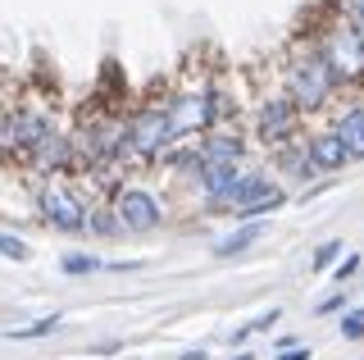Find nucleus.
<instances>
[{
    "mask_svg": "<svg viewBox=\"0 0 364 360\" xmlns=\"http://www.w3.org/2000/svg\"><path fill=\"white\" fill-rule=\"evenodd\" d=\"M287 87H291L296 110H318L328 96H333V87H337V69L328 64V55H305V60L291 64Z\"/></svg>",
    "mask_w": 364,
    "mask_h": 360,
    "instance_id": "1",
    "label": "nucleus"
},
{
    "mask_svg": "<svg viewBox=\"0 0 364 360\" xmlns=\"http://www.w3.org/2000/svg\"><path fill=\"white\" fill-rule=\"evenodd\" d=\"M323 55H328V64L337 69V78H346V83H360V78H364V32L355 23L328 32Z\"/></svg>",
    "mask_w": 364,
    "mask_h": 360,
    "instance_id": "2",
    "label": "nucleus"
},
{
    "mask_svg": "<svg viewBox=\"0 0 364 360\" xmlns=\"http://www.w3.org/2000/svg\"><path fill=\"white\" fill-rule=\"evenodd\" d=\"M37 206H41V219L50 223V228H60V233L91 228V215L82 210V201H77L73 192H64V187H41Z\"/></svg>",
    "mask_w": 364,
    "mask_h": 360,
    "instance_id": "3",
    "label": "nucleus"
},
{
    "mask_svg": "<svg viewBox=\"0 0 364 360\" xmlns=\"http://www.w3.org/2000/svg\"><path fill=\"white\" fill-rule=\"evenodd\" d=\"M132 137V155H159L168 142H173V128H168V110H141L128 123Z\"/></svg>",
    "mask_w": 364,
    "mask_h": 360,
    "instance_id": "4",
    "label": "nucleus"
},
{
    "mask_svg": "<svg viewBox=\"0 0 364 360\" xmlns=\"http://www.w3.org/2000/svg\"><path fill=\"white\" fill-rule=\"evenodd\" d=\"M114 215H119L123 223V233H151L159 219V206H155V196L151 192H141V187H128V192H119L114 196Z\"/></svg>",
    "mask_w": 364,
    "mask_h": 360,
    "instance_id": "5",
    "label": "nucleus"
},
{
    "mask_svg": "<svg viewBox=\"0 0 364 360\" xmlns=\"http://www.w3.org/2000/svg\"><path fill=\"white\" fill-rule=\"evenodd\" d=\"M210 119H214V96H187V100H178V105H168V128H173V137L210 128Z\"/></svg>",
    "mask_w": 364,
    "mask_h": 360,
    "instance_id": "6",
    "label": "nucleus"
},
{
    "mask_svg": "<svg viewBox=\"0 0 364 360\" xmlns=\"http://www.w3.org/2000/svg\"><path fill=\"white\" fill-rule=\"evenodd\" d=\"M291 128H296V100H269V105L259 110V137L264 142L291 137Z\"/></svg>",
    "mask_w": 364,
    "mask_h": 360,
    "instance_id": "7",
    "label": "nucleus"
},
{
    "mask_svg": "<svg viewBox=\"0 0 364 360\" xmlns=\"http://www.w3.org/2000/svg\"><path fill=\"white\" fill-rule=\"evenodd\" d=\"M310 160H314V169L333 174V169H341L350 155H346V146H341L337 132H318V137H310Z\"/></svg>",
    "mask_w": 364,
    "mask_h": 360,
    "instance_id": "8",
    "label": "nucleus"
},
{
    "mask_svg": "<svg viewBox=\"0 0 364 360\" xmlns=\"http://www.w3.org/2000/svg\"><path fill=\"white\" fill-rule=\"evenodd\" d=\"M337 137H341V146H346V155L350 160H364V105H355V110H346V115L337 119Z\"/></svg>",
    "mask_w": 364,
    "mask_h": 360,
    "instance_id": "9",
    "label": "nucleus"
},
{
    "mask_svg": "<svg viewBox=\"0 0 364 360\" xmlns=\"http://www.w3.org/2000/svg\"><path fill=\"white\" fill-rule=\"evenodd\" d=\"M237 155H242V142H237V132H219V137L205 142V151H200L196 164H237Z\"/></svg>",
    "mask_w": 364,
    "mask_h": 360,
    "instance_id": "10",
    "label": "nucleus"
},
{
    "mask_svg": "<svg viewBox=\"0 0 364 360\" xmlns=\"http://www.w3.org/2000/svg\"><path fill=\"white\" fill-rule=\"evenodd\" d=\"M259 238H264V223H242L237 233H228V238L214 246V255H223V260H228V255H242L246 246H255Z\"/></svg>",
    "mask_w": 364,
    "mask_h": 360,
    "instance_id": "11",
    "label": "nucleus"
},
{
    "mask_svg": "<svg viewBox=\"0 0 364 360\" xmlns=\"http://www.w3.org/2000/svg\"><path fill=\"white\" fill-rule=\"evenodd\" d=\"M50 333H60V314H41V319L23 324V329H9L5 337L9 342H37V337H50Z\"/></svg>",
    "mask_w": 364,
    "mask_h": 360,
    "instance_id": "12",
    "label": "nucleus"
},
{
    "mask_svg": "<svg viewBox=\"0 0 364 360\" xmlns=\"http://www.w3.org/2000/svg\"><path fill=\"white\" fill-rule=\"evenodd\" d=\"M32 155H37V164H41V169H64V164H68V142H60V137L50 132V137H46Z\"/></svg>",
    "mask_w": 364,
    "mask_h": 360,
    "instance_id": "13",
    "label": "nucleus"
},
{
    "mask_svg": "<svg viewBox=\"0 0 364 360\" xmlns=\"http://www.w3.org/2000/svg\"><path fill=\"white\" fill-rule=\"evenodd\" d=\"M282 201H287V196H282V187H278V192H269L264 201H255V206H246V210H237V223H259V219H264V215H273V210H282Z\"/></svg>",
    "mask_w": 364,
    "mask_h": 360,
    "instance_id": "14",
    "label": "nucleus"
},
{
    "mask_svg": "<svg viewBox=\"0 0 364 360\" xmlns=\"http://www.w3.org/2000/svg\"><path fill=\"white\" fill-rule=\"evenodd\" d=\"M60 269H64V274H73V278H77V274H96V269H105V265H100L96 255H82V251H68L64 260H60Z\"/></svg>",
    "mask_w": 364,
    "mask_h": 360,
    "instance_id": "15",
    "label": "nucleus"
},
{
    "mask_svg": "<svg viewBox=\"0 0 364 360\" xmlns=\"http://www.w3.org/2000/svg\"><path fill=\"white\" fill-rule=\"evenodd\" d=\"M341 251H346V246H341L337 238L333 242H318L314 246V269H337L341 265Z\"/></svg>",
    "mask_w": 364,
    "mask_h": 360,
    "instance_id": "16",
    "label": "nucleus"
},
{
    "mask_svg": "<svg viewBox=\"0 0 364 360\" xmlns=\"http://www.w3.org/2000/svg\"><path fill=\"white\" fill-rule=\"evenodd\" d=\"M0 255H5V260H18V265H23L32 251H28V242H23V238H14V233L0 228Z\"/></svg>",
    "mask_w": 364,
    "mask_h": 360,
    "instance_id": "17",
    "label": "nucleus"
},
{
    "mask_svg": "<svg viewBox=\"0 0 364 360\" xmlns=\"http://www.w3.org/2000/svg\"><path fill=\"white\" fill-rule=\"evenodd\" d=\"M341 337H346V342H360L364 337V306L360 310H341Z\"/></svg>",
    "mask_w": 364,
    "mask_h": 360,
    "instance_id": "18",
    "label": "nucleus"
},
{
    "mask_svg": "<svg viewBox=\"0 0 364 360\" xmlns=\"http://www.w3.org/2000/svg\"><path fill=\"white\" fill-rule=\"evenodd\" d=\"M360 269H364V260H360V255H341V265L333 269V278H337V287H341V283H346V278H350V274H360Z\"/></svg>",
    "mask_w": 364,
    "mask_h": 360,
    "instance_id": "19",
    "label": "nucleus"
},
{
    "mask_svg": "<svg viewBox=\"0 0 364 360\" xmlns=\"http://www.w3.org/2000/svg\"><path fill=\"white\" fill-rule=\"evenodd\" d=\"M314 310H318V314H337V310H346V292H333V297H323Z\"/></svg>",
    "mask_w": 364,
    "mask_h": 360,
    "instance_id": "20",
    "label": "nucleus"
},
{
    "mask_svg": "<svg viewBox=\"0 0 364 360\" xmlns=\"http://www.w3.org/2000/svg\"><path fill=\"white\" fill-rule=\"evenodd\" d=\"M91 228H96V233H105V238H109V233H119L123 228V223H119V215H91Z\"/></svg>",
    "mask_w": 364,
    "mask_h": 360,
    "instance_id": "21",
    "label": "nucleus"
},
{
    "mask_svg": "<svg viewBox=\"0 0 364 360\" xmlns=\"http://www.w3.org/2000/svg\"><path fill=\"white\" fill-rule=\"evenodd\" d=\"M278 319H282V310L273 306V310H264V314H259V319L250 324V329H255V333H269V329H273V324H278Z\"/></svg>",
    "mask_w": 364,
    "mask_h": 360,
    "instance_id": "22",
    "label": "nucleus"
},
{
    "mask_svg": "<svg viewBox=\"0 0 364 360\" xmlns=\"http://www.w3.org/2000/svg\"><path fill=\"white\" fill-rule=\"evenodd\" d=\"M273 360H310V346H287V351H278Z\"/></svg>",
    "mask_w": 364,
    "mask_h": 360,
    "instance_id": "23",
    "label": "nucleus"
},
{
    "mask_svg": "<svg viewBox=\"0 0 364 360\" xmlns=\"http://www.w3.org/2000/svg\"><path fill=\"white\" fill-rule=\"evenodd\" d=\"M350 23L364 32V0H350Z\"/></svg>",
    "mask_w": 364,
    "mask_h": 360,
    "instance_id": "24",
    "label": "nucleus"
},
{
    "mask_svg": "<svg viewBox=\"0 0 364 360\" xmlns=\"http://www.w3.org/2000/svg\"><path fill=\"white\" fill-rule=\"evenodd\" d=\"M182 360H210L205 351H182Z\"/></svg>",
    "mask_w": 364,
    "mask_h": 360,
    "instance_id": "25",
    "label": "nucleus"
},
{
    "mask_svg": "<svg viewBox=\"0 0 364 360\" xmlns=\"http://www.w3.org/2000/svg\"><path fill=\"white\" fill-rule=\"evenodd\" d=\"M232 360H259V356H250V351H237V356H232Z\"/></svg>",
    "mask_w": 364,
    "mask_h": 360,
    "instance_id": "26",
    "label": "nucleus"
}]
</instances>
